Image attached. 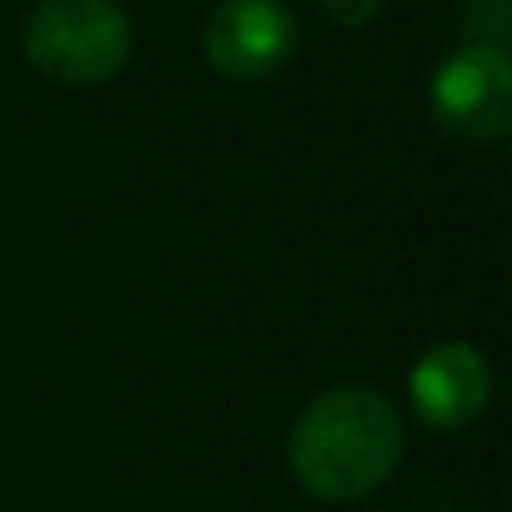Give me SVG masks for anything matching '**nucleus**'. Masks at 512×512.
Listing matches in <instances>:
<instances>
[{
  "instance_id": "nucleus-2",
  "label": "nucleus",
  "mask_w": 512,
  "mask_h": 512,
  "mask_svg": "<svg viewBox=\"0 0 512 512\" xmlns=\"http://www.w3.org/2000/svg\"><path fill=\"white\" fill-rule=\"evenodd\" d=\"M136 26L121 0H36L21 26V56L56 86H106L126 71Z\"/></svg>"
},
{
  "instance_id": "nucleus-7",
  "label": "nucleus",
  "mask_w": 512,
  "mask_h": 512,
  "mask_svg": "<svg viewBox=\"0 0 512 512\" xmlns=\"http://www.w3.org/2000/svg\"><path fill=\"white\" fill-rule=\"evenodd\" d=\"M312 6L332 21V26H347V31H362L382 16V0H312Z\"/></svg>"
},
{
  "instance_id": "nucleus-1",
  "label": "nucleus",
  "mask_w": 512,
  "mask_h": 512,
  "mask_svg": "<svg viewBox=\"0 0 512 512\" xmlns=\"http://www.w3.org/2000/svg\"><path fill=\"white\" fill-rule=\"evenodd\" d=\"M402 452V412L367 382H337L317 392L287 432V467L317 502H357L377 492L402 467Z\"/></svg>"
},
{
  "instance_id": "nucleus-4",
  "label": "nucleus",
  "mask_w": 512,
  "mask_h": 512,
  "mask_svg": "<svg viewBox=\"0 0 512 512\" xmlns=\"http://www.w3.org/2000/svg\"><path fill=\"white\" fill-rule=\"evenodd\" d=\"M302 46V26L287 0H216L201 51L226 81H272Z\"/></svg>"
},
{
  "instance_id": "nucleus-5",
  "label": "nucleus",
  "mask_w": 512,
  "mask_h": 512,
  "mask_svg": "<svg viewBox=\"0 0 512 512\" xmlns=\"http://www.w3.org/2000/svg\"><path fill=\"white\" fill-rule=\"evenodd\" d=\"M497 377L482 347L472 342H437L427 347L407 372V402L422 427L432 432H462L492 407Z\"/></svg>"
},
{
  "instance_id": "nucleus-6",
  "label": "nucleus",
  "mask_w": 512,
  "mask_h": 512,
  "mask_svg": "<svg viewBox=\"0 0 512 512\" xmlns=\"http://www.w3.org/2000/svg\"><path fill=\"white\" fill-rule=\"evenodd\" d=\"M462 26H467V46H497L507 51V31H512V0H467L462 6Z\"/></svg>"
},
{
  "instance_id": "nucleus-3",
  "label": "nucleus",
  "mask_w": 512,
  "mask_h": 512,
  "mask_svg": "<svg viewBox=\"0 0 512 512\" xmlns=\"http://www.w3.org/2000/svg\"><path fill=\"white\" fill-rule=\"evenodd\" d=\"M427 111L442 136L467 146H497L512 131V61L497 46H462L452 51L432 86Z\"/></svg>"
}]
</instances>
